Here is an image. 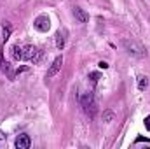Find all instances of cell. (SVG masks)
Segmentation results:
<instances>
[{
  "label": "cell",
  "mask_w": 150,
  "mask_h": 149,
  "mask_svg": "<svg viewBox=\"0 0 150 149\" xmlns=\"http://www.w3.org/2000/svg\"><path fill=\"white\" fill-rule=\"evenodd\" d=\"M147 86H149V79L143 77V75H140V77H138V90L143 91V90H147Z\"/></svg>",
  "instance_id": "obj_8"
},
{
  "label": "cell",
  "mask_w": 150,
  "mask_h": 149,
  "mask_svg": "<svg viewBox=\"0 0 150 149\" xmlns=\"http://www.w3.org/2000/svg\"><path fill=\"white\" fill-rule=\"evenodd\" d=\"M105 119H107V121H112V119H113V114H112V112H107V114H105Z\"/></svg>",
  "instance_id": "obj_13"
},
{
  "label": "cell",
  "mask_w": 150,
  "mask_h": 149,
  "mask_svg": "<svg viewBox=\"0 0 150 149\" xmlns=\"http://www.w3.org/2000/svg\"><path fill=\"white\" fill-rule=\"evenodd\" d=\"M30 144H32V140H30L28 135H19V137L16 139V148L18 149H28Z\"/></svg>",
  "instance_id": "obj_6"
},
{
  "label": "cell",
  "mask_w": 150,
  "mask_h": 149,
  "mask_svg": "<svg viewBox=\"0 0 150 149\" xmlns=\"http://www.w3.org/2000/svg\"><path fill=\"white\" fill-rule=\"evenodd\" d=\"M74 16L79 23H87V21H89L87 12H86L84 9H80V7H74Z\"/></svg>",
  "instance_id": "obj_5"
},
{
  "label": "cell",
  "mask_w": 150,
  "mask_h": 149,
  "mask_svg": "<svg viewBox=\"0 0 150 149\" xmlns=\"http://www.w3.org/2000/svg\"><path fill=\"white\" fill-rule=\"evenodd\" d=\"M33 27L37 28L38 32H47V30L51 28V21H49V18H47L45 14H40L37 19L33 21Z\"/></svg>",
  "instance_id": "obj_3"
},
{
  "label": "cell",
  "mask_w": 150,
  "mask_h": 149,
  "mask_svg": "<svg viewBox=\"0 0 150 149\" xmlns=\"http://www.w3.org/2000/svg\"><path fill=\"white\" fill-rule=\"evenodd\" d=\"M63 46H65V35L61 32H58L56 34V47L58 49H63Z\"/></svg>",
  "instance_id": "obj_9"
},
{
  "label": "cell",
  "mask_w": 150,
  "mask_h": 149,
  "mask_svg": "<svg viewBox=\"0 0 150 149\" xmlns=\"http://www.w3.org/2000/svg\"><path fill=\"white\" fill-rule=\"evenodd\" d=\"M80 104H82V107H84V111H86V112H91V116L94 114V111H96V104H94V98H93V95H91V93L82 95Z\"/></svg>",
  "instance_id": "obj_2"
},
{
  "label": "cell",
  "mask_w": 150,
  "mask_h": 149,
  "mask_svg": "<svg viewBox=\"0 0 150 149\" xmlns=\"http://www.w3.org/2000/svg\"><path fill=\"white\" fill-rule=\"evenodd\" d=\"M9 34H11V27H7V28H4V39H5V40L9 39Z\"/></svg>",
  "instance_id": "obj_10"
},
{
  "label": "cell",
  "mask_w": 150,
  "mask_h": 149,
  "mask_svg": "<svg viewBox=\"0 0 150 149\" xmlns=\"http://www.w3.org/2000/svg\"><path fill=\"white\" fill-rule=\"evenodd\" d=\"M98 67H100V69H108V63H107V62H100Z\"/></svg>",
  "instance_id": "obj_12"
},
{
  "label": "cell",
  "mask_w": 150,
  "mask_h": 149,
  "mask_svg": "<svg viewBox=\"0 0 150 149\" xmlns=\"http://www.w3.org/2000/svg\"><path fill=\"white\" fill-rule=\"evenodd\" d=\"M124 47H126V51L129 53V54H133V56H145V49H143V46L140 44V42H136V40H129V39H126L124 42Z\"/></svg>",
  "instance_id": "obj_1"
},
{
  "label": "cell",
  "mask_w": 150,
  "mask_h": 149,
  "mask_svg": "<svg viewBox=\"0 0 150 149\" xmlns=\"http://www.w3.org/2000/svg\"><path fill=\"white\" fill-rule=\"evenodd\" d=\"M12 56H14V60H23V47H19V46H14L12 47Z\"/></svg>",
  "instance_id": "obj_7"
},
{
  "label": "cell",
  "mask_w": 150,
  "mask_h": 149,
  "mask_svg": "<svg viewBox=\"0 0 150 149\" xmlns=\"http://www.w3.org/2000/svg\"><path fill=\"white\" fill-rule=\"evenodd\" d=\"M61 65H63V56H58V58L52 62V65L49 67V70H47V77H54V75L59 72Z\"/></svg>",
  "instance_id": "obj_4"
},
{
  "label": "cell",
  "mask_w": 150,
  "mask_h": 149,
  "mask_svg": "<svg viewBox=\"0 0 150 149\" xmlns=\"http://www.w3.org/2000/svg\"><path fill=\"white\" fill-rule=\"evenodd\" d=\"M89 77H91V79H93V81L96 82V81L100 79V74H96V72H93V74H89Z\"/></svg>",
  "instance_id": "obj_11"
}]
</instances>
